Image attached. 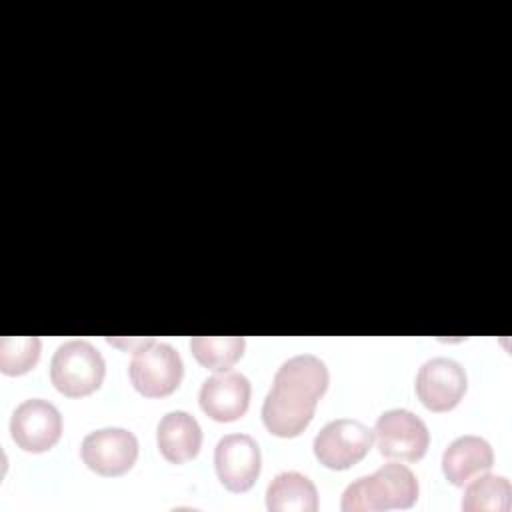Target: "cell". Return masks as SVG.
Listing matches in <instances>:
<instances>
[{"label":"cell","mask_w":512,"mask_h":512,"mask_svg":"<svg viewBox=\"0 0 512 512\" xmlns=\"http://www.w3.org/2000/svg\"><path fill=\"white\" fill-rule=\"evenodd\" d=\"M328 368L314 354L288 358L276 372L262 404V422L278 438L300 436L314 418L318 400L328 388Z\"/></svg>","instance_id":"6da1fadb"},{"label":"cell","mask_w":512,"mask_h":512,"mask_svg":"<svg viewBox=\"0 0 512 512\" xmlns=\"http://www.w3.org/2000/svg\"><path fill=\"white\" fill-rule=\"evenodd\" d=\"M418 500V480L414 472L388 462L370 476H360L346 486L340 508L344 512H376L392 508H410Z\"/></svg>","instance_id":"7a4b0ae2"},{"label":"cell","mask_w":512,"mask_h":512,"mask_svg":"<svg viewBox=\"0 0 512 512\" xmlns=\"http://www.w3.org/2000/svg\"><path fill=\"white\" fill-rule=\"evenodd\" d=\"M106 362L96 346L86 340L60 344L50 362L54 388L68 398H82L96 392L104 380Z\"/></svg>","instance_id":"3957f363"},{"label":"cell","mask_w":512,"mask_h":512,"mask_svg":"<svg viewBox=\"0 0 512 512\" xmlns=\"http://www.w3.org/2000/svg\"><path fill=\"white\" fill-rule=\"evenodd\" d=\"M128 376L136 392L146 398L172 394L184 376V364L176 348L154 338L132 352Z\"/></svg>","instance_id":"277c9868"},{"label":"cell","mask_w":512,"mask_h":512,"mask_svg":"<svg viewBox=\"0 0 512 512\" xmlns=\"http://www.w3.org/2000/svg\"><path fill=\"white\" fill-rule=\"evenodd\" d=\"M374 432L354 418L328 422L314 438L316 460L330 470H348L372 448Z\"/></svg>","instance_id":"5b68a950"},{"label":"cell","mask_w":512,"mask_h":512,"mask_svg":"<svg viewBox=\"0 0 512 512\" xmlns=\"http://www.w3.org/2000/svg\"><path fill=\"white\" fill-rule=\"evenodd\" d=\"M372 432L380 454L400 462L420 460L430 446L428 426L420 416L406 408L382 412Z\"/></svg>","instance_id":"8992f818"},{"label":"cell","mask_w":512,"mask_h":512,"mask_svg":"<svg viewBox=\"0 0 512 512\" xmlns=\"http://www.w3.org/2000/svg\"><path fill=\"white\" fill-rule=\"evenodd\" d=\"M10 436L24 452L50 450L62 436L60 410L42 398H28L16 406L10 418Z\"/></svg>","instance_id":"52a82bcc"},{"label":"cell","mask_w":512,"mask_h":512,"mask_svg":"<svg viewBox=\"0 0 512 512\" xmlns=\"http://www.w3.org/2000/svg\"><path fill=\"white\" fill-rule=\"evenodd\" d=\"M80 458L100 476H122L136 464L138 440L124 428H100L84 436Z\"/></svg>","instance_id":"ba28073f"},{"label":"cell","mask_w":512,"mask_h":512,"mask_svg":"<svg viewBox=\"0 0 512 512\" xmlns=\"http://www.w3.org/2000/svg\"><path fill=\"white\" fill-rule=\"evenodd\" d=\"M468 388L466 370L452 358H430L416 374V396L432 412H448L460 404Z\"/></svg>","instance_id":"9c48e42d"},{"label":"cell","mask_w":512,"mask_h":512,"mask_svg":"<svg viewBox=\"0 0 512 512\" xmlns=\"http://www.w3.org/2000/svg\"><path fill=\"white\" fill-rule=\"evenodd\" d=\"M262 456L256 440L248 434H228L218 440L214 468L220 484L230 492H246L260 476Z\"/></svg>","instance_id":"30bf717a"},{"label":"cell","mask_w":512,"mask_h":512,"mask_svg":"<svg viewBox=\"0 0 512 512\" xmlns=\"http://www.w3.org/2000/svg\"><path fill=\"white\" fill-rule=\"evenodd\" d=\"M202 412L216 422H234L250 406V380L236 370H220L208 376L198 394Z\"/></svg>","instance_id":"8fae6325"},{"label":"cell","mask_w":512,"mask_h":512,"mask_svg":"<svg viewBox=\"0 0 512 512\" xmlns=\"http://www.w3.org/2000/svg\"><path fill=\"white\" fill-rule=\"evenodd\" d=\"M156 442L160 454L172 464H184L200 452L202 428L198 420L184 412L172 410L164 414L156 428Z\"/></svg>","instance_id":"7c38bea8"},{"label":"cell","mask_w":512,"mask_h":512,"mask_svg":"<svg viewBox=\"0 0 512 512\" xmlns=\"http://www.w3.org/2000/svg\"><path fill=\"white\" fill-rule=\"evenodd\" d=\"M492 464V446L474 434L458 436L442 454V472L452 486H464L470 478L490 470Z\"/></svg>","instance_id":"4fadbf2b"},{"label":"cell","mask_w":512,"mask_h":512,"mask_svg":"<svg viewBox=\"0 0 512 512\" xmlns=\"http://www.w3.org/2000/svg\"><path fill=\"white\" fill-rule=\"evenodd\" d=\"M266 508L270 512H316V486L300 472H280L266 488Z\"/></svg>","instance_id":"5bb4252c"},{"label":"cell","mask_w":512,"mask_h":512,"mask_svg":"<svg viewBox=\"0 0 512 512\" xmlns=\"http://www.w3.org/2000/svg\"><path fill=\"white\" fill-rule=\"evenodd\" d=\"M512 502V486L506 476L488 470L470 478L462 496L464 512H508Z\"/></svg>","instance_id":"9a60e30c"},{"label":"cell","mask_w":512,"mask_h":512,"mask_svg":"<svg viewBox=\"0 0 512 512\" xmlns=\"http://www.w3.org/2000/svg\"><path fill=\"white\" fill-rule=\"evenodd\" d=\"M246 340L242 336H194L190 350L194 358L208 370L220 372L232 368L244 354Z\"/></svg>","instance_id":"2e32d148"},{"label":"cell","mask_w":512,"mask_h":512,"mask_svg":"<svg viewBox=\"0 0 512 512\" xmlns=\"http://www.w3.org/2000/svg\"><path fill=\"white\" fill-rule=\"evenodd\" d=\"M40 350L38 336H4L0 340V370L6 376L26 374L38 364Z\"/></svg>","instance_id":"e0dca14e"}]
</instances>
